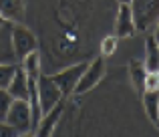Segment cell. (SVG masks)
<instances>
[{
  "instance_id": "cell-5",
  "label": "cell",
  "mask_w": 159,
  "mask_h": 137,
  "mask_svg": "<svg viewBox=\"0 0 159 137\" xmlns=\"http://www.w3.org/2000/svg\"><path fill=\"white\" fill-rule=\"evenodd\" d=\"M36 87H39V99H40V107H43V115H47L54 105H58L62 101V93L47 75L39 77Z\"/></svg>"
},
{
  "instance_id": "cell-26",
  "label": "cell",
  "mask_w": 159,
  "mask_h": 137,
  "mask_svg": "<svg viewBox=\"0 0 159 137\" xmlns=\"http://www.w3.org/2000/svg\"><path fill=\"white\" fill-rule=\"evenodd\" d=\"M157 75H159V71H157Z\"/></svg>"
},
{
  "instance_id": "cell-1",
  "label": "cell",
  "mask_w": 159,
  "mask_h": 137,
  "mask_svg": "<svg viewBox=\"0 0 159 137\" xmlns=\"http://www.w3.org/2000/svg\"><path fill=\"white\" fill-rule=\"evenodd\" d=\"M131 12L137 30H147L159 20V0H131Z\"/></svg>"
},
{
  "instance_id": "cell-27",
  "label": "cell",
  "mask_w": 159,
  "mask_h": 137,
  "mask_svg": "<svg viewBox=\"0 0 159 137\" xmlns=\"http://www.w3.org/2000/svg\"><path fill=\"white\" fill-rule=\"evenodd\" d=\"M18 137H20V135H18Z\"/></svg>"
},
{
  "instance_id": "cell-7",
  "label": "cell",
  "mask_w": 159,
  "mask_h": 137,
  "mask_svg": "<svg viewBox=\"0 0 159 137\" xmlns=\"http://www.w3.org/2000/svg\"><path fill=\"white\" fill-rule=\"evenodd\" d=\"M135 32L137 28H135V20H133L131 4H121L115 18V36L117 39H129Z\"/></svg>"
},
{
  "instance_id": "cell-14",
  "label": "cell",
  "mask_w": 159,
  "mask_h": 137,
  "mask_svg": "<svg viewBox=\"0 0 159 137\" xmlns=\"http://www.w3.org/2000/svg\"><path fill=\"white\" fill-rule=\"evenodd\" d=\"M143 107L153 123L159 119V93H143Z\"/></svg>"
},
{
  "instance_id": "cell-17",
  "label": "cell",
  "mask_w": 159,
  "mask_h": 137,
  "mask_svg": "<svg viewBox=\"0 0 159 137\" xmlns=\"http://www.w3.org/2000/svg\"><path fill=\"white\" fill-rule=\"evenodd\" d=\"M117 43H119V39H117L115 34L105 36V39L101 40V55H103V57H111V55H115V51H117Z\"/></svg>"
},
{
  "instance_id": "cell-11",
  "label": "cell",
  "mask_w": 159,
  "mask_h": 137,
  "mask_svg": "<svg viewBox=\"0 0 159 137\" xmlns=\"http://www.w3.org/2000/svg\"><path fill=\"white\" fill-rule=\"evenodd\" d=\"M143 67H145L147 73H157L159 71V43L153 36H147V40H145Z\"/></svg>"
},
{
  "instance_id": "cell-3",
  "label": "cell",
  "mask_w": 159,
  "mask_h": 137,
  "mask_svg": "<svg viewBox=\"0 0 159 137\" xmlns=\"http://www.w3.org/2000/svg\"><path fill=\"white\" fill-rule=\"evenodd\" d=\"M12 48H14L16 61H22L26 55L36 51V39L26 26L22 24H12Z\"/></svg>"
},
{
  "instance_id": "cell-25",
  "label": "cell",
  "mask_w": 159,
  "mask_h": 137,
  "mask_svg": "<svg viewBox=\"0 0 159 137\" xmlns=\"http://www.w3.org/2000/svg\"><path fill=\"white\" fill-rule=\"evenodd\" d=\"M155 125H157V129H159V119H157V121H155Z\"/></svg>"
},
{
  "instance_id": "cell-12",
  "label": "cell",
  "mask_w": 159,
  "mask_h": 137,
  "mask_svg": "<svg viewBox=\"0 0 159 137\" xmlns=\"http://www.w3.org/2000/svg\"><path fill=\"white\" fill-rule=\"evenodd\" d=\"M24 4L22 0H0V14L8 20V22H18L22 18Z\"/></svg>"
},
{
  "instance_id": "cell-18",
  "label": "cell",
  "mask_w": 159,
  "mask_h": 137,
  "mask_svg": "<svg viewBox=\"0 0 159 137\" xmlns=\"http://www.w3.org/2000/svg\"><path fill=\"white\" fill-rule=\"evenodd\" d=\"M14 99L8 95L6 89H0V121H6V115L10 111V105Z\"/></svg>"
},
{
  "instance_id": "cell-21",
  "label": "cell",
  "mask_w": 159,
  "mask_h": 137,
  "mask_svg": "<svg viewBox=\"0 0 159 137\" xmlns=\"http://www.w3.org/2000/svg\"><path fill=\"white\" fill-rule=\"evenodd\" d=\"M151 36H153V39L157 40V43H159V20L155 22V30H153V34H151Z\"/></svg>"
},
{
  "instance_id": "cell-16",
  "label": "cell",
  "mask_w": 159,
  "mask_h": 137,
  "mask_svg": "<svg viewBox=\"0 0 159 137\" xmlns=\"http://www.w3.org/2000/svg\"><path fill=\"white\" fill-rule=\"evenodd\" d=\"M16 69H18L16 65H0V89H6L10 85Z\"/></svg>"
},
{
  "instance_id": "cell-10",
  "label": "cell",
  "mask_w": 159,
  "mask_h": 137,
  "mask_svg": "<svg viewBox=\"0 0 159 137\" xmlns=\"http://www.w3.org/2000/svg\"><path fill=\"white\" fill-rule=\"evenodd\" d=\"M12 24L0 26V65H14V48H12Z\"/></svg>"
},
{
  "instance_id": "cell-23",
  "label": "cell",
  "mask_w": 159,
  "mask_h": 137,
  "mask_svg": "<svg viewBox=\"0 0 159 137\" xmlns=\"http://www.w3.org/2000/svg\"><path fill=\"white\" fill-rule=\"evenodd\" d=\"M121 4H131V0H119Z\"/></svg>"
},
{
  "instance_id": "cell-19",
  "label": "cell",
  "mask_w": 159,
  "mask_h": 137,
  "mask_svg": "<svg viewBox=\"0 0 159 137\" xmlns=\"http://www.w3.org/2000/svg\"><path fill=\"white\" fill-rule=\"evenodd\" d=\"M143 93H159V75L157 73H147L145 75Z\"/></svg>"
},
{
  "instance_id": "cell-4",
  "label": "cell",
  "mask_w": 159,
  "mask_h": 137,
  "mask_svg": "<svg viewBox=\"0 0 159 137\" xmlns=\"http://www.w3.org/2000/svg\"><path fill=\"white\" fill-rule=\"evenodd\" d=\"M85 69H87V63H79V65H73V67H66V69L58 71V73H54L51 77V81L61 89L62 97H65V95L75 93V87H77L79 79L83 77Z\"/></svg>"
},
{
  "instance_id": "cell-20",
  "label": "cell",
  "mask_w": 159,
  "mask_h": 137,
  "mask_svg": "<svg viewBox=\"0 0 159 137\" xmlns=\"http://www.w3.org/2000/svg\"><path fill=\"white\" fill-rule=\"evenodd\" d=\"M0 137H18V133H16V129H12L8 123L0 121Z\"/></svg>"
},
{
  "instance_id": "cell-6",
  "label": "cell",
  "mask_w": 159,
  "mask_h": 137,
  "mask_svg": "<svg viewBox=\"0 0 159 137\" xmlns=\"http://www.w3.org/2000/svg\"><path fill=\"white\" fill-rule=\"evenodd\" d=\"M103 75H105V61H103V57H99V59L91 61V63L87 65L83 77L79 79L77 87H75V93L83 95V93H87V91H91L103 79Z\"/></svg>"
},
{
  "instance_id": "cell-24",
  "label": "cell",
  "mask_w": 159,
  "mask_h": 137,
  "mask_svg": "<svg viewBox=\"0 0 159 137\" xmlns=\"http://www.w3.org/2000/svg\"><path fill=\"white\" fill-rule=\"evenodd\" d=\"M20 137H34V135H30V133H24V135H20Z\"/></svg>"
},
{
  "instance_id": "cell-9",
  "label": "cell",
  "mask_w": 159,
  "mask_h": 137,
  "mask_svg": "<svg viewBox=\"0 0 159 137\" xmlns=\"http://www.w3.org/2000/svg\"><path fill=\"white\" fill-rule=\"evenodd\" d=\"M8 95L16 101H28V77L22 69H16L10 85L6 87Z\"/></svg>"
},
{
  "instance_id": "cell-2",
  "label": "cell",
  "mask_w": 159,
  "mask_h": 137,
  "mask_svg": "<svg viewBox=\"0 0 159 137\" xmlns=\"http://www.w3.org/2000/svg\"><path fill=\"white\" fill-rule=\"evenodd\" d=\"M4 123H8L12 129H16L18 135L30 133V131H32V117H30L28 101H16V99H14Z\"/></svg>"
},
{
  "instance_id": "cell-8",
  "label": "cell",
  "mask_w": 159,
  "mask_h": 137,
  "mask_svg": "<svg viewBox=\"0 0 159 137\" xmlns=\"http://www.w3.org/2000/svg\"><path fill=\"white\" fill-rule=\"evenodd\" d=\"M61 115H62V101L58 103V105H54L47 115H43L40 123L34 129V137H51L54 127H57V121L61 119Z\"/></svg>"
},
{
  "instance_id": "cell-13",
  "label": "cell",
  "mask_w": 159,
  "mask_h": 137,
  "mask_svg": "<svg viewBox=\"0 0 159 137\" xmlns=\"http://www.w3.org/2000/svg\"><path fill=\"white\" fill-rule=\"evenodd\" d=\"M20 63H22V65H20V69L26 73L28 79L39 81V77L43 75V73H40V55H39V51H32L30 55H26Z\"/></svg>"
},
{
  "instance_id": "cell-22",
  "label": "cell",
  "mask_w": 159,
  "mask_h": 137,
  "mask_svg": "<svg viewBox=\"0 0 159 137\" xmlns=\"http://www.w3.org/2000/svg\"><path fill=\"white\" fill-rule=\"evenodd\" d=\"M8 24H12V22H8V20L4 18L2 14H0V26H8Z\"/></svg>"
},
{
  "instance_id": "cell-15",
  "label": "cell",
  "mask_w": 159,
  "mask_h": 137,
  "mask_svg": "<svg viewBox=\"0 0 159 137\" xmlns=\"http://www.w3.org/2000/svg\"><path fill=\"white\" fill-rule=\"evenodd\" d=\"M145 75H147V71H145L143 63H133L131 65V81H133V85H135V89L141 91V93H143Z\"/></svg>"
}]
</instances>
